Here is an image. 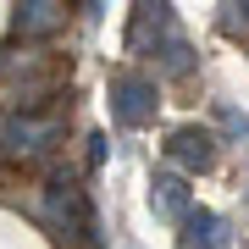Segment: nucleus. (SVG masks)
<instances>
[{"label": "nucleus", "mask_w": 249, "mask_h": 249, "mask_svg": "<svg viewBox=\"0 0 249 249\" xmlns=\"http://www.w3.org/2000/svg\"><path fill=\"white\" fill-rule=\"evenodd\" d=\"M216 122H222V133H227V139H249V116H244V111H232L227 100H216Z\"/></svg>", "instance_id": "obj_9"}, {"label": "nucleus", "mask_w": 249, "mask_h": 249, "mask_svg": "<svg viewBox=\"0 0 249 249\" xmlns=\"http://www.w3.org/2000/svg\"><path fill=\"white\" fill-rule=\"evenodd\" d=\"M150 205H155L160 222H178V227H183V216L194 211V194H188V178H183L178 166H166V172L150 178Z\"/></svg>", "instance_id": "obj_5"}, {"label": "nucleus", "mask_w": 249, "mask_h": 249, "mask_svg": "<svg viewBox=\"0 0 249 249\" xmlns=\"http://www.w3.org/2000/svg\"><path fill=\"white\" fill-rule=\"evenodd\" d=\"M111 116L122 127H150L155 122V78H144V72H116L111 78Z\"/></svg>", "instance_id": "obj_4"}, {"label": "nucleus", "mask_w": 249, "mask_h": 249, "mask_svg": "<svg viewBox=\"0 0 249 249\" xmlns=\"http://www.w3.org/2000/svg\"><path fill=\"white\" fill-rule=\"evenodd\" d=\"M61 22H67L61 0H17V17H11L17 39H50V34H61Z\"/></svg>", "instance_id": "obj_7"}, {"label": "nucleus", "mask_w": 249, "mask_h": 249, "mask_svg": "<svg viewBox=\"0 0 249 249\" xmlns=\"http://www.w3.org/2000/svg\"><path fill=\"white\" fill-rule=\"evenodd\" d=\"M45 216L61 238H94V211L83 205V188L67 178V172H50L45 183Z\"/></svg>", "instance_id": "obj_3"}, {"label": "nucleus", "mask_w": 249, "mask_h": 249, "mask_svg": "<svg viewBox=\"0 0 249 249\" xmlns=\"http://www.w3.org/2000/svg\"><path fill=\"white\" fill-rule=\"evenodd\" d=\"M61 139V116H34V111H17L0 122V155L6 160H45Z\"/></svg>", "instance_id": "obj_2"}, {"label": "nucleus", "mask_w": 249, "mask_h": 249, "mask_svg": "<svg viewBox=\"0 0 249 249\" xmlns=\"http://www.w3.org/2000/svg\"><path fill=\"white\" fill-rule=\"evenodd\" d=\"M166 155H172V166H178L183 178L188 172H205L216 160V133L211 127H178V133L166 139Z\"/></svg>", "instance_id": "obj_6"}, {"label": "nucleus", "mask_w": 249, "mask_h": 249, "mask_svg": "<svg viewBox=\"0 0 249 249\" xmlns=\"http://www.w3.org/2000/svg\"><path fill=\"white\" fill-rule=\"evenodd\" d=\"M89 166H106V133H89Z\"/></svg>", "instance_id": "obj_10"}, {"label": "nucleus", "mask_w": 249, "mask_h": 249, "mask_svg": "<svg viewBox=\"0 0 249 249\" xmlns=\"http://www.w3.org/2000/svg\"><path fill=\"white\" fill-rule=\"evenodd\" d=\"M183 244L188 249H227V222L216 211H199L194 205V211L183 216Z\"/></svg>", "instance_id": "obj_8"}, {"label": "nucleus", "mask_w": 249, "mask_h": 249, "mask_svg": "<svg viewBox=\"0 0 249 249\" xmlns=\"http://www.w3.org/2000/svg\"><path fill=\"white\" fill-rule=\"evenodd\" d=\"M127 45H133V55H155L160 78H188L194 72V45L183 39L178 17H172V0H139Z\"/></svg>", "instance_id": "obj_1"}]
</instances>
